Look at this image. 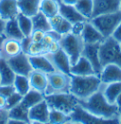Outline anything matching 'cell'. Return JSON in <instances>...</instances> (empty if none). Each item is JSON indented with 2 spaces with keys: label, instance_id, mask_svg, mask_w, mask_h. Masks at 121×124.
Listing matches in <instances>:
<instances>
[{
  "label": "cell",
  "instance_id": "cell-1",
  "mask_svg": "<svg viewBox=\"0 0 121 124\" xmlns=\"http://www.w3.org/2000/svg\"><path fill=\"white\" fill-rule=\"evenodd\" d=\"M79 104L86 111L104 119H119V109L115 103H110L101 91V88L88 99L79 101Z\"/></svg>",
  "mask_w": 121,
  "mask_h": 124
},
{
  "label": "cell",
  "instance_id": "cell-2",
  "mask_svg": "<svg viewBox=\"0 0 121 124\" xmlns=\"http://www.w3.org/2000/svg\"><path fill=\"white\" fill-rule=\"evenodd\" d=\"M102 86L99 76L97 74L88 76L70 75L69 92L79 101L88 99L94 93L98 91Z\"/></svg>",
  "mask_w": 121,
  "mask_h": 124
},
{
  "label": "cell",
  "instance_id": "cell-3",
  "mask_svg": "<svg viewBox=\"0 0 121 124\" xmlns=\"http://www.w3.org/2000/svg\"><path fill=\"white\" fill-rule=\"evenodd\" d=\"M45 100L47 102L49 108L63 112L67 115H70L79 104V100L70 92L45 95Z\"/></svg>",
  "mask_w": 121,
  "mask_h": 124
},
{
  "label": "cell",
  "instance_id": "cell-4",
  "mask_svg": "<svg viewBox=\"0 0 121 124\" xmlns=\"http://www.w3.org/2000/svg\"><path fill=\"white\" fill-rule=\"evenodd\" d=\"M99 58L102 67L109 63H113L121 67L120 43L112 36L105 38L99 45Z\"/></svg>",
  "mask_w": 121,
  "mask_h": 124
},
{
  "label": "cell",
  "instance_id": "cell-5",
  "mask_svg": "<svg viewBox=\"0 0 121 124\" xmlns=\"http://www.w3.org/2000/svg\"><path fill=\"white\" fill-rule=\"evenodd\" d=\"M59 43L60 48L69 57L71 65L74 64L82 55L84 43L81 36L69 32L67 34L62 35Z\"/></svg>",
  "mask_w": 121,
  "mask_h": 124
},
{
  "label": "cell",
  "instance_id": "cell-6",
  "mask_svg": "<svg viewBox=\"0 0 121 124\" xmlns=\"http://www.w3.org/2000/svg\"><path fill=\"white\" fill-rule=\"evenodd\" d=\"M90 22L105 38L110 37L121 22V10L95 16L91 18Z\"/></svg>",
  "mask_w": 121,
  "mask_h": 124
},
{
  "label": "cell",
  "instance_id": "cell-7",
  "mask_svg": "<svg viewBox=\"0 0 121 124\" xmlns=\"http://www.w3.org/2000/svg\"><path fill=\"white\" fill-rule=\"evenodd\" d=\"M47 89L45 95L60 92H69L70 88V75L55 70L47 74Z\"/></svg>",
  "mask_w": 121,
  "mask_h": 124
},
{
  "label": "cell",
  "instance_id": "cell-8",
  "mask_svg": "<svg viewBox=\"0 0 121 124\" xmlns=\"http://www.w3.org/2000/svg\"><path fill=\"white\" fill-rule=\"evenodd\" d=\"M70 123L81 124H100V123H119V119H104L98 117L82 108L80 104L76 106L70 114Z\"/></svg>",
  "mask_w": 121,
  "mask_h": 124
},
{
  "label": "cell",
  "instance_id": "cell-9",
  "mask_svg": "<svg viewBox=\"0 0 121 124\" xmlns=\"http://www.w3.org/2000/svg\"><path fill=\"white\" fill-rule=\"evenodd\" d=\"M7 62L10 64L13 72L15 73V75H23V76L29 77L30 72L33 70L30 64L29 55L24 52L12 58L7 59Z\"/></svg>",
  "mask_w": 121,
  "mask_h": 124
},
{
  "label": "cell",
  "instance_id": "cell-10",
  "mask_svg": "<svg viewBox=\"0 0 121 124\" xmlns=\"http://www.w3.org/2000/svg\"><path fill=\"white\" fill-rule=\"evenodd\" d=\"M50 108L45 100L32 106L29 111L30 123H48Z\"/></svg>",
  "mask_w": 121,
  "mask_h": 124
},
{
  "label": "cell",
  "instance_id": "cell-11",
  "mask_svg": "<svg viewBox=\"0 0 121 124\" xmlns=\"http://www.w3.org/2000/svg\"><path fill=\"white\" fill-rule=\"evenodd\" d=\"M99 45L100 44H84L82 51V56L89 61L97 75H99L102 70L99 58Z\"/></svg>",
  "mask_w": 121,
  "mask_h": 124
},
{
  "label": "cell",
  "instance_id": "cell-12",
  "mask_svg": "<svg viewBox=\"0 0 121 124\" xmlns=\"http://www.w3.org/2000/svg\"><path fill=\"white\" fill-rule=\"evenodd\" d=\"M46 55L49 58V60L51 61L52 64L54 65L56 70L70 75V60H69V57L67 56V54L61 48H60L58 51L54 52V53L46 54Z\"/></svg>",
  "mask_w": 121,
  "mask_h": 124
},
{
  "label": "cell",
  "instance_id": "cell-13",
  "mask_svg": "<svg viewBox=\"0 0 121 124\" xmlns=\"http://www.w3.org/2000/svg\"><path fill=\"white\" fill-rule=\"evenodd\" d=\"M94 1V10H93V17L112 13L120 10L121 0H93Z\"/></svg>",
  "mask_w": 121,
  "mask_h": 124
},
{
  "label": "cell",
  "instance_id": "cell-14",
  "mask_svg": "<svg viewBox=\"0 0 121 124\" xmlns=\"http://www.w3.org/2000/svg\"><path fill=\"white\" fill-rule=\"evenodd\" d=\"M98 76L102 84L121 82V67L113 63L106 64L102 67Z\"/></svg>",
  "mask_w": 121,
  "mask_h": 124
},
{
  "label": "cell",
  "instance_id": "cell-15",
  "mask_svg": "<svg viewBox=\"0 0 121 124\" xmlns=\"http://www.w3.org/2000/svg\"><path fill=\"white\" fill-rule=\"evenodd\" d=\"M81 37L84 44H100L105 39V37L101 34L100 31L91 23L90 20L85 22L84 29Z\"/></svg>",
  "mask_w": 121,
  "mask_h": 124
},
{
  "label": "cell",
  "instance_id": "cell-16",
  "mask_svg": "<svg viewBox=\"0 0 121 124\" xmlns=\"http://www.w3.org/2000/svg\"><path fill=\"white\" fill-rule=\"evenodd\" d=\"M29 57H30V64L33 70H37V71L44 72L45 74H48L56 70L46 54L29 56Z\"/></svg>",
  "mask_w": 121,
  "mask_h": 124
},
{
  "label": "cell",
  "instance_id": "cell-17",
  "mask_svg": "<svg viewBox=\"0 0 121 124\" xmlns=\"http://www.w3.org/2000/svg\"><path fill=\"white\" fill-rule=\"evenodd\" d=\"M2 57L7 59L12 58L23 52L21 46V40L12 39V38H5V40L1 46Z\"/></svg>",
  "mask_w": 121,
  "mask_h": 124
},
{
  "label": "cell",
  "instance_id": "cell-18",
  "mask_svg": "<svg viewBox=\"0 0 121 124\" xmlns=\"http://www.w3.org/2000/svg\"><path fill=\"white\" fill-rule=\"evenodd\" d=\"M29 111L30 109L24 106L23 104L19 103L18 105L14 106L9 110V123H30V117H29Z\"/></svg>",
  "mask_w": 121,
  "mask_h": 124
},
{
  "label": "cell",
  "instance_id": "cell-19",
  "mask_svg": "<svg viewBox=\"0 0 121 124\" xmlns=\"http://www.w3.org/2000/svg\"><path fill=\"white\" fill-rule=\"evenodd\" d=\"M29 80H30L31 89L45 94V91L47 89V84H48L47 74L37 71V70H32L29 75Z\"/></svg>",
  "mask_w": 121,
  "mask_h": 124
},
{
  "label": "cell",
  "instance_id": "cell-20",
  "mask_svg": "<svg viewBox=\"0 0 121 124\" xmlns=\"http://www.w3.org/2000/svg\"><path fill=\"white\" fill-rule=\"evenodd\" d=\"M19 14L17 0H0V17L5 21L16 18Z\"/></svg>",
  "mask_w": 121,
  "mask_h": 124
},
{
  "label": "cell",
  "instance_id": "cell-21",
  "mask_svg": "<svg viewBox=\"0 0 121 124\" xmlns=\"http://www.w3.org/2000/svg\"><path fill=\"white\" fill-rule=\"evenodd\" d=\"M94 74H96V73H95V70H94L92 64L82 55L70 67V75L88 76V75H94Z\"/></svg>",
  "mask_w": 121,
  "mask_h": 124
},
{
  "label": "cell",
  "instance_id": "cell-22",
  "mask_svg": "<svg viewBox=\"0 0 121 124\" xmlns=\"http://www.w3.org/2000/svg\"><path fill=\"white\" fill-rule=\"evenodd\" d=\"M60 3V10H59V13L60 15L66 19L67 21H69L71 24H74L76 22L79 21H85L87 19H85L81 13L77 10V9L75 8V6H71V5H65Z\"/></svg>",
  "mask_w": 121,
  "mask_h": 124
},
{
  "label": "cell",
  "instance_id": "cell-23",
  "mask_svg": "<svg viewBox=\"0 0 121 124\" xmlns=\"http://www.w3.org/2000/svg\"><path fill=\"white\" fill-rule=\"evenodd\" d=\"M40 1L41 0H17L19 13L29 17L34 16L39 11Z\"/></svg>",
  "mask_w": 121,
  "mask_h": 124
},
{
  "label": "cell",
  "instance_id": "cell-24",
  "mask_svg": "<svg viewBox=\"0 0 121 124\" xmlns=\"http://www.w3.org/2000/svg\"><path fill=\"white\" fill-rule=\"evenodd\" d=\"M3 34L6 38H12V39H17V40H22L25 37L18 25L16 18L6 21Z\"/></svg>",
  "mask_w": 121,
  "mask_h": 124
},
{
  "label": "cell",
  "instance_id": "cell-25",
  "mask_svg": "<svg viewBox=\"0 0 121 124\" xmlns=\"http://www.w3.org/2000/svg\"><path fill=\"white\" fill-rule=\"evenodd\" d=\"M101 91L110 103H115L117 97L121 93V82L102 84Z\"/></svg>",
  "mask_w": 121,
  "mask_h": 124
},
{
  "label": "cell",
  "instance_id": "cell-26",
  "mask_svg": "<svg viewBox=\"0 0 121 124\" xmlns=\"http://www.w3.org/2000/svg\"><path fill=\"white\" fill-rule=\"evenodd\" d=\"M15 73L11 69L5 58L0 59V84H12Z\"/></svg>",
  "mask_w": 121,
  "mask_h": 124
},
{
  "label": "cell",
  "instance_id": "cell-27",
  "mask_svg": "<svg viewBox=\"0 0 121 124\" xmlns=\"http://www.w3.org/2000/svg\"><path fill=\"white\" fill-rule=\"evenodd\" d=\"M60 3L58 0H41L39 10L47 18L59 13Z\"/></svg>",
  "mask_w": 121,
  "mask_h": 124
},
{
  "label": "cell",
  "instance_id": "cell-28",
  "mask_svg": "<svg viewBox=\"0 0 121 124\" xmlns=\"http://www.w3.org/2000/svg\"><path fill=\"white\" fill-rule=\"evenodd\" d=\"M44 100H45V94L41 93V92L37 91V90H34V89H30L26 95L23 96L21 103L24 106H26L27 108L30 109L32 106L43 101Z\"/></svg>",
  "mask_w": 121,
  "mask_h": 124
},
{
  "label": "cell",
  "instance_id": "cell-29",
  "mask_svg": "<svg viewBox=\"0 0 121 124\" xmlns=\"http://www.w3.org/2000/svg\"><path fill=\"white\" fill-rule=\"evenodd\" d=\"M32 20V25H33V30H40L45 32H47L51 30L50 24L48 18L40 10L31 17Z\"/></svg>",
  "mask_w": 121,
  "mask_h": 124
},
{
  "label": "cell",
  "instance_id": "cell-30",
  "mask_svg": "<svg viewBox=\"0 0 121 124\" xmlns=\"http://www.w3.org/2000/svg\"><path fill=\"white\" fill-rule=\"evenodd\" d=\"M12 85L15 89V92L19 93L22 96L26 95L31 89L29 77L23 75H15V79Z\"/></svg>",
  "mask_w": 121,
  "mask_h": 124
},
{
  "label": "cell",
  "instance_id": "cell-31",
  "mask_svg": "<svg viewBox=\"0 0 121 124\" xmlns=\"http://www.w3.org/2000/svg\"><path fill=\"white\" fill-rule=\"evenodd\" d=\"M75 8L85 19L90 20L93 16L94 1L93 0H79L76 3Z\"/></svg>",
  "mask_w": 121,
  "mask_h": 124
},
{
  "label": "cell",
  "instance_id": "cell-32",
  "mask_svg": "<svg viewBox=\"0 0 121 124\" xmlns=\"http://www.w3.org/2000/svg\"><path fill=\"white\" fill-rule=\"evenodd\" d=\"M70 115H67L63 112H60L55 109H51L49 111L48 123L51 124H64L70 123Z\"/></svg>",
  "mask_w": 121,
  "mask_h": 124
},
{
  "label": "cell",
  "instance_id": "cell-33",
  "mask_svg": "<svg viewBox=\"0 0 121 124\" xmlns=\"http://www.w3.org/2000/svg\"><path fill=\"white\" fill-rule=\"evenodd\" d=\"M18 25L20 27L21 31L23 32L24 36H30L31 32L33 31V25L31 17H29L27 15H24L22 13H19L16 17Z\"/></svg>",
  "mask_w": 121,
  "mask_h": 124
},
{
  "label": "cell",
  "instance_id": "cell-34",
  "mask_svg": "<svg viewBox=\"0 0 121 124\" xmlns=\"http://www.w3.org/2000/svg\"><path fill=\"white\" fill-rule=\"evenodd\" d=\"M26 54H28L29 56H36V55H41V54H45V50L42 43L31 42Z\"/></svg>",
  "mask_w": 121,
  "mask_h": 124
},
{
  "label": "cell",
  "instance_id": "cell-35",
  "mask_svg": "<svg viewBox=\"0 0 121 124\" xmlns=\"http://www.w3.org/2000/svg\"><path fill=\"white\" fill-rule=\"evenodd\" d=\"M22 99H23V96L20 95L17 92H14L12 93L10 96H9L7 98V104H6V108L8 110H10L11 108H13L14 106L18 105L22 101Z\"/></svg>",
  "mask_w": 121,
  "mask_h": 124
},
{
  "label": "cell",
  "instance_id": "cell-36",
  "mask_svg": "<svg viewBox=\"0 0 121 124\" xmlns=\"http://www.w3.org/2000/svg\"><path fill=\"white\" fill-rule=\"evenodd\" d=\"M71 29H72V24L69 21H67L66 19L63 18L62 21L60 23V25L56 29H54L53 31H57L58 33H60V35L62 36L64 34H67V33L71 32Z\"/></svg>",
  "mask_w": 121,
  "mask_h": 124
},
{
  "label": "cell",
  "instance_id": "cell-37",
  "mask_svg": "<svg viewBox=\"0 0 121 124\" xmlns=\"http://www.w3.org/2000/svg\"><path fill=\"white\" fill-rule=\"evenodd\" d=\"M85 21H79V22H76L74 24H72V29H71V33L73 34H76V35H79L81 36L83 29H84V25H85Z\"/></svg>",
  "mask_w": 121,
  "mask_h": 124
},
{
  "label": "cell",
  "instance_id": "cell-38",
  "mask_svg": "<svg viewBox=\"0 0 121 124\" xmlns=\"http://www.w3.org/2000/svg\"><path fill=\"white\" fill-rule=\"evenodd\" d=\"M14 92L15 89L12 84H0V95L8 98Z\"/></svg>",
  "mask_w": 121,
  "mask_h": 124
},
{
  "label": "cell",
  "instance_id": "cell-39",
  "mask_svg": "<svg viewBox=\"0 0 121 124\" xmlns=\"http://www.w3.org/2000/svg\"><path fill=\"white\" fill-rule=\"evenodd\" d=\"M46 32L43 31H40V30H33L31 34H30V39L31 41L34 42V43H41L43 41Z\"/></svg>",
  "mask_w": 121,
  "mask_h": 124
},
{
  "label": "cell",
  "instance_id": "cell-40",
  "mask_svg": "<svg viewBox=\"0 0 121 124\" xmlns=\"http://www.w3.org/2000/svg\"><path fill=\"white\" fill-rule=\"evenodd\" d=\"M62 19H63V17L60 15V13H58V14L52 16V17H49V18H48V21H49V24H50L51 30L56 29V28L60 25V23L62 21Z\"/></svg>",
  "mask_w": 121,
  "mask_h": 124
},
{
  "label": "cell",
  "instance_id": "cell-41",
  "mask_svg": "<svg viewBox=\"0 0 121 124\" xmlns=\"http://www.w3.org/2000/svg\"><path fill=\"white\" fill-rule=\"evenodd\" d=\"M60 48V46L59 41L52 42L50 45L45 48V54H51V53H54V52L58 51Z\"/></svg>",
  "mask_w": 121,
  "mask_h": 124
},
{
  "label": "cell",
  "instance_id": "cell-42",
  "mask_svg": "<svg viewBox=\"0 0 121 124\" xmlns=\"http://www.w3.org/2000/svg\"><path fill=\"white\" fill-rule=\"evenodd\" d=\"M9 110L7 108L0 109V124H7L9 121Z\"/></svg>",
  "mask_w": 121,
  "mask_h": 124
},
{
  "label": "cell",
  "instance_id": "cell-43",
  "mask_svg": "<svg viewBox=\"0 0 121 124\" xmlns=\"http://www.w3.org/2000/svg\"><path fill=\"white\" fill-rule=\"evenodd\" d=\"M31 39H30V36H25L22 40H21V46H22V50L24 53H27L28 51V48L30 46V45L31 44Z\"/></svg>",
  "mask_w": 121,
  "mask_h": 124
},
{
  "label": "cell",
  "instance_id": "cell-44",
  "mask_svg": "<svg viewBox=\"0 0 121 124\" xmlns=\"http://www.w3.org/2000/svg\"><path fill=\"white\" fill-rule=\"evenodd\" d=\"M112 37H113L114 40H116L117 42L121 43V22L118 24V26L116 27V29L114 30V31L113 32Z\"/></svg>",
  "mask_w": 121,
  "mask_h": 124
},
{
  "label": "cell",
  "instance_id": "cell-45",
  "mask_svg": "<svg viewBox=\"0 0 121 124\" xmlns=\"http://www.w3.org/2000/svg\"><path fill=\"white\" fill-rule=\"evenodd\" d=\"M59 2L62 3V4H65V5H71V6H75L76 3L79 1V0H58Z\"/></svg>",
  "mask_w": 121,
  "mask_h": 124
},
{
  "label": "cell",
  "instance_id": "cell-46",
  "mask_svg": "<svg viewBox=\"0 0 121 124\" xmlns=\"http://www.w3.org/2000/svg\"><path fill=\"white\" fill-rule=\"evenodd\" d=\"M6 104H7V98L0 95V109L6 108Z\"/></svg>",
  "mask_w": 121,
  "mask_h": 124
},
{
  "label": "cell",
  "instance_id": "cell-47",
  "mask_svg": "<svg viewBox=\"0 0 121 124\" xmlns=\"http://www.w3.org/2000/svg\"><path fill=\"white\" fill-rule=\"evenodd\" d=\"M5 23H6V21L3 20V19L0 17V35H4V34H3V32H4Z\"/></svg>",
  "mask_w": 121,
  "mask_h": 124
},
{
  "label": "cell",
  "instance_id": "cell-48",
  "mask_svg": "<svg viewBox=\"0 0 121 124\" xmlns=\"http://www.w3.org/2000/svg\"><path fill=\"white\" fill-rule=\"evenodd\" d=\"M115 104H116V106L118 107V109L121 110V93L119 94V96L117 97V99H116V101H115Z\"/></svg>",
  "mask_w": 121,
  "mask_h": 124
},
{
  "label": "cell",
  "instance_id": "cell-49",
  "mask_svg": "<svg viewBox=\"0 0 121 124\" xmlns=\"http://www.w3.org/2000/svg\"><path fill=\"white\" fill-rule=\"evenodd\" d=\"M5 36L4 35H0V48H1V46H2V44H3V42L5 40Z\"/></svg>",
  "mask_w": 121,
  "mask_h": 124
},
{
  "label": "cell",
  "instance_id": "cell-50",
  "mask_svg": "<svg viewBox=\"0 0 121 124\" xmlns=\"http://www.w3.org/2000/svg\"><path fill=\"white\" fill-rule=\"evenodd\" d=\"M118 118H119V123H121V110H119V116H118Z\"/></svg>",
  "mask_w": 121,
  "mask_h": 124
},
{
  "label": "cell",
  "instance_id": "cell-51",
  "mask_svg": "<svg viewBox=\"0 0 121 124\" xmlns=\"http://www.w3.org/2000/svg\"><path fill=\"white\" fill-rule=\"evenodd\" d=\"M2 58V53H1V49H0V59Z\"/></svg>",
  "mask_w": 121,
  "mask_h": 124
},
{
  "label": "cell",
  "instance_id": "cell-52",
  "mask_svg": "<svg viewBox=\"0 0 121 124\" xmlns=\"http://www.w3.org/2000/svg\"><path fill=\"white\" fill-rule=\"evenodd\" d=\"M120 10H121V1H120Z\"/></svg>",
  "mask_w": 121,
  "mask_h": 124
},
{
  "label": "cell",
  "instance_id": "cell-53",
  "mask_svg": "<svg viewBox=\"0 0 121 124\" xmlns=\"http://www.w3.org/2000/svg\"><path fill=\"white\" fill-rule=\"evenodd\" d=\"M120 47H121V43H120Z\"/></svg>",
  "mask_w": 121,
  "mask_h": 124
}]
</instances>
